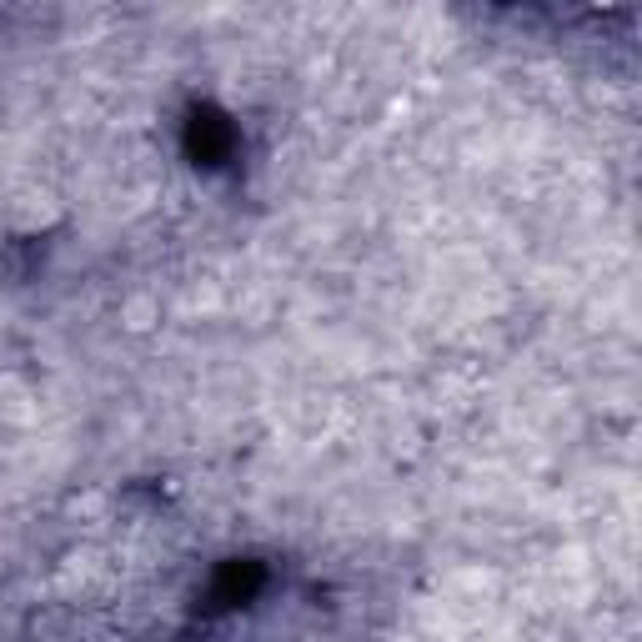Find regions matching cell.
<instances>
[{
    "label": "cell",
    "mask_w": 642,
    "mask_h": 642,
    "mask_svg": "<svg viewBox=\"0 0 642 642\" xmlns=\"http://www.w3.org/2000/svg\"><path fill=\"white\" fill-rule=\"evenodd\" d=\"M121 332L131 336H146L156 332V321H161V297L156 291H131V297H121Z\"/></svg>",
    "instance_id": "1"
}]
</instances>
